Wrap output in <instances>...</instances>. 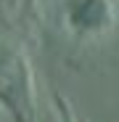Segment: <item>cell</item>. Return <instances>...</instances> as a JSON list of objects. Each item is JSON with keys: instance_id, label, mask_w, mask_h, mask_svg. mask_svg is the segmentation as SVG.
I'll list each match as a JSON object with an SVG mask.
<instances>
[{"instance_id": "1", "label": "cell", "mask_w": 119, "mask_h": 122, "mask_svg": "<svg viewBox=\"0 0 119 122\" xmlns=\"http://www.w3.org/2000/svg\"><path fill=\"white\" fill-rule=\"evenodd\" d=\"M61 21L77 40H101L116 29L119 0H61Z\"/></svg>"}, {"instance_id": "2", "label": "cell", "mask_w": 119, "mask_h": 122, "mask_svg": "<svg viewBox=\"0 0 119 122\" xmlns=\"http://www.w3.org/2000/svg\"><path fill=\"white\" fill-rule=\"evenodd\" d=\"M58 117H61V122H74V114L66 104V98H61V96H58Z\"/></svg>"}]
</instances>
